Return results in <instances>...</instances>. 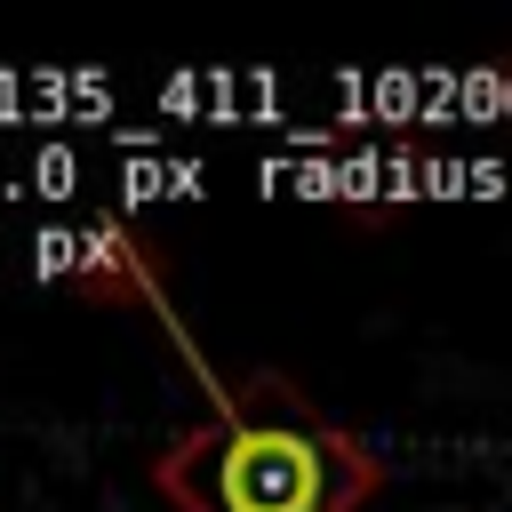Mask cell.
<instances>
[{
	"instance_id": "6da1fadb",
	"label": "cell",
	"mask_w": 512,
	"mask_h": 512,
	"mask_svg": "<svg viewBox=\"0 0 512 512\" xmlns=\"http://www.w3.org/2000/svg\"><path fill=\"white\" fill-rule=\"evenodd\" d=\"M168 488L192 512H336L352 496V456L328 432L240 416L184 440V456L168 464Z\"/></svg>"
}]
</instances>
